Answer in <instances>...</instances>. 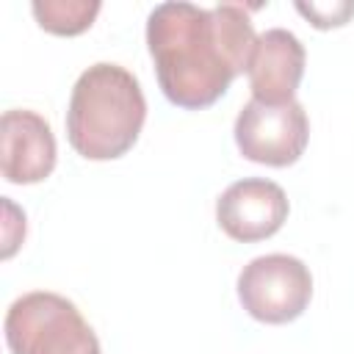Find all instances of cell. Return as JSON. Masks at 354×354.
<instances>
[{
	"mask_svg": "<svg viewBox=\"0 0 354 354\" xmlns=\"http://www.w3.org/2000/svg\"><path fill=\"white\" fill-rule=\"evenodd\" d=\"M257 33L241 3L202 8L171 0L147 17V47L163 97L185 111L218 102L246 72Z\"/></svg>",
	"mask_w": 354,
	"mask_h": 354,
	"instance_id": "1",
	"label": "cell"
},
{
	"mask_svg": "<svg viewBox=\"0 0 354 354\" xmlns=\"http://www.w3.org/2000/svg\"><path fill=\"white\" fill-rule=\"evenodd\" d=\"M147 119L138 77L122 64L100 61L80 72L66 108L69 147L86 160H116L133 149Z\"/></svg>",
	"mask_w": 354,
	"mask_h": 354,
	"instance_id": "2",
	"label": "cell"
},
{
	"mask_svg": "<svg viewBox=\"0 0 354 354\" xmlns=\"http://www.w3.org/2000/svg\"><path fill=\"white\" fill-rule=\"evenodd\" d=\"M11 354H102L83 313L61 293L30 290L11 301L3 318Z\"/></svg>",
	"mask_w": 354,
	"mask_h": 354,
	"instance_id": "3",
	"label": "cell"
},
{
	"mask_svg": "<svg viewBox=\"0 0 354 354\" xmlns=\"http://www.w3.org/2000/svg\"><path fill=\"white\" fill-rule=\"evenodd\" d=\"M238 301L260 324H290L313 299V274L293 254H260L238 274Z\"/></svg>",
	"mask_w": 354,
	"mask_h": 354,
	"instance_id": "4",
	"label": "cell"
},
{
	"mask_svg": "<svg viewBox=\"0 0 354 354\" xmlns=\"http://www.w3.org/2000/svg\"><path fill=\"white\" fill-rule=\"evenodd\" d=\"M235 144L238 152L263 166L285 169L293 166L310 141V119L301 102L266 105L249 100L235 116Z\"/></svg>",
	"mask_w": 354,
	"mask_h": 354,
	"instance_id": "5",
	"label": "cell"
},
{
	"mask_svg": "<svg viewBox=\"0 0 354 354\" xmlns=\"http://www.w3.org/2000/svg\"><path fill=\"white\" fill-rule=\"evenodd\" d=\"M290 202L279 183L266 177H243L216 199V221L221 232L238 243H257L282 230Z\"/></svg>",
	"mask_w": 354,
	"mask_h": 354,
	"instance_id": "6",
	"label": "cell"
},
{
	"mask_svg": "<svg viewBox=\"0 0 354 354\" xmlns=\"http://www.w3.org/2000/svg\"><path fill=\"white\" fill-rule=\"evenodd\" d=\"M0 169L11 185H33L53 174L58 147L50 122L28 108H11L0 119Z\"/></svg>",
	"mask_w": 354,
	"mask_h": 354,
	"instance_id": "7",
	"label": "cell"
},
{
	"mask_svg": "<svg viewBox=\"0 0 354 354\" xmlns=\"http://www.w3.org/2000/svg\"><path fill=\"white\" fill-rule=\"evenodd\" d=\"M307 53L296 33L285 28H268L257 36L246 77L252 88V100L266 105L293 102L296 88L304 77Z\"/></svg>",
	"mask_w": 354,
	"mask_h": 354,
	"instance_id": "8",
	"label": "cell"
},
{
	"mask_svg": "<svg viewBox=\"0 0 354 354\" xmlns=\"http://www.w3.org/2000/svg\"><path fill=\"white\" fill-rule=\"evenodd\" d=\"M100 0H36L30 11L41 30L53 36H77L88 30L100 14Z\"/></svg>",
	"mask_w": 354,
	"mask_h": 354,
	"instance_id": "9",
	"label": "cell"
},
{
	"mask_svg": "<svg viewBox=\"0 0 354 354\" xmlns=\"http://www.w3.org/2000/svg\"><path fill=\"white\" fill-rule=\"evenodd\" d=\"M296 11L310 19L313 28L329 30L340 28L354 17V0H332V3H296Z\"/></svg>",
	"mask_w": 354,
	"mask_h": 354,
	"instance_id": "10",
	"label": "cell"
}]
</instances>
